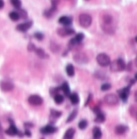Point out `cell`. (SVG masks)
<instances>
[{"mask_svg":"<svg viewBox=\"0 0 137 139\" xmlns=\"http://www.w3.org/2000/svg\"><path fill=\"white\" fill-rule=\"evenodd\" d=\"M101 28L102 30L108 34L113 35L116 31V27L114 24L113 17L109 14H105L101 18Z\"/></svg>","mask_w":137,"mask_h":139,"instance_id":"obj_1","label":"cell"},{"mask_svg":"<svg viewBox=\"0 0 137 139\" xmlns=\"http://www.w3.org/2000/svg\"><path fill=\"white\" fill-rule=\"evenodd\" d=\"M110 69L112 72H121L125 68V63L122 59H117L110 63Z\"/></svg>","mask_w":137,"mask_h":139,"instance_id":"obj_2","label":"cell"},{"mask_svg":"<svg viewBox=\"0 0 137 139\" xmlns=\"http://www.w3.org/2000/svg\"><path fill=\"white\" fill-rule=\"evenodd\" d=\"M92 23V18L88 14H81L79 16V23L83 28H88L91 26Z\"/></svg>","mask_w":137,"mask_h":139,"instance_id":"obj_3","label":"cell"},{"mask_svg":"<svg viewBox=\"0 0 137 139\" xmlns=\"http://www.w3.org/2000/svg\"><path fill=\"white\" fill-rule=\"evenodd\" d=\"M73 60L78 65H86L89 62V58L83 52H77L73 56Z\"/></svg>","mask_w":137,"mask_h":139,"instance_id":"obj_4","label":"cell"},{"mask_svg":"<svg viewBox=\"0 0 137 139\" xmlns=\"http://www.w3.org/2000/svg\"><path fill=\"white\" fill-rule=\"evenodd\" d=\"M96 61L99 64V65H100L101 67H107L109 66L110 65L111 59L105 53H99L96 56Z\"/></svg>","mask_w":137,"mask_h":139,"instance_id":"obj_5","label":"cell"},{"mask_svg":"<svg viewBox=\"0 0 137 139\" xmlns=\"http://www.w3.org/2000/svg\"><path fill=\"white\" fill-rule=\"evenodd\" d=\"M104 102L109 106H115L119 103V99L115 94H107L104 97Z\"/></svg>","mask_w":137,"mask_h":139,"instance_id":"obj_6","label":"cell"},{"mask_svg":"<svg viewBox=\"0 0 137 139\" xmlns=\"http://www.w3.org/2000/svg\"><path fill=\"white\" fill-rule=\"evenodd\" d=\"M75 33V30L70 28L69 27H64L57 29V34L61 37H66L68 35H71Z\"/></svg>","mask_w":137,"mask_h":139,"instance_id":"obj_7","label":"cell"},{"mask_svg":"<svg viewBox=\"0 0 137 139\" xmlns=\"http://www.w3.org/2000/svg\"><path fill=\"white\" fill-rule=\"evenodd\" d=\"M43 100L41 97H39V95H31L28 98V102L32 105H40L43 104Z\"/></svg>","mask_w":137,"mask_h":139,"instance_id":"obj_8","label":"cell"},{"mask_svg":"<svg viewBox=\"0 0 137 139\" xmlns=\"http://www.w3.org/2000/svg\"><path fill=\"white\" fill-rule=\"evenodd\" d=\"M0 88L3 92H10L14 88V84L9 81H2L0 82Z\"/></svg>","mask_w":137,"mask_h":139,"instance_id":"obj_9","label":"cell"},{"mask_svg":"<svg viewBox=\"0 0 137 139\" xmlns=\"http://www.w3.org/2000/svg\"><path fill=\"white\" fill-rule=\"evenodd\" d=\"M32 26V21H27L25 23H20L16 27V29L20 32H26Z\"/></svg>","mask_w":137,"mask_h":139,"instance_id":"obj_10","label":"cell"},{"mask_svg":"<svg viewBox=\"0 0 137 139\" xmlns=\"http://www.w3.org/2000/svg\"><path fill=\"white\" fill-rule=\"evenodd\" d=\"M58 22L62 24V25H64V27H69L70 25L72 23V19L69 16H66V15H64V16H61Z\"/></svg>","mask_w":137,"mask_h":139,"instance_id":"obj_11","label":"cell"},{"mask_svg":"<svg viewBox=\"0 0 137 139\" xmlns=\"http://www.w3.org/2000/svg\"><path fill=\"white\" fill-rule=\"evenodd\" d=\"M56 130H57V129L55 127V126L48 125H46L45 127H43L41 130V132L43 134H50V133H53L56 132Z\"/></svg>","mask_w":137,"mask_h":139,"instance_id":"obj_12","label":"cell"},{"mask_svg":"<svg viewBox=\"0 0 137 139\" xmlns=\"http://www.w3.org/2000/svg\"><path fill=\"white\" fill-rule=\"evenodd\" d=\"M128 130V127L126 125H117L116 129H115V132L116 134H119V135H121V134H123L125 133Z\"/></svg>","mask_w":137,"mask_h":139,"instance_id":"obj_13","label":"cell"},{"mask_svg":"<svg viewBox=\"0 0 137 139\" xmlns=\"http://www.w3.org/2000/svg\"><path fill=\"white\" fill-rule=\"evenodd\" d=\"M56 10H57V7H52L50 9L46 10L44 11L43 15H44V16H45L46 18H47V19L52 18V17L55 14Z\"/></svg>","mask_w":137,"mask_h":139,"instance_id":"obj_14","label":"cell"},{"mask_svg":"<svg viewBox=\"0 0 137 139\" xmlns=\"http://www.w3.org/2000/svg\"><path fill=\"white\" fill-rule=\"evenodd\" d=\"M119 97L123 100H126L128 97L129 95V88H124L122 90H120L119 92Z\"/></svg>","mask_w":137,"mask_h":139,"instance_id":"obj_15","label":"cell"},{"mask_svg":"<svg viewBox=\"0 0 137 139\" xmlns=\"http://www.w3.org/2000/svg\"><path fill=\"white\" fill-rule=\"evenodd\" d=\"M6 133L10 136H14V135H16L19 133V130L18 129L16 128V126L14 125L13 124H11L10 127L6 130Z\"/></svg>","mask_w":137,"mask_h":139,"instance_id":"obj_16","label":"cell"},{"mask_svg":"<svg viewBox=\"0 0 137 139\" xmlns=\"http://www.w3.org/2000/svg\"><path fill=\"white\" fill-rule=\"evenodd\" d=\"M35 52L36 55L41 59H45V58L48 57V55L45 52V51L43 48H35Z\"/></svg>","mask_w":137,"mask_h":139,"instance_id":"obj_17","label":"cell"},{"mask_svg":"<svg viewBox=\"0 0 137 139\" xmlns=\"http://www.w3.org/2000/svg\"><path fill=\"white\" fill-rule=\"evenodd\" d=\"M75 133H76V130L73 128H70L68 129L65 133H64V139H72L74 135H75Z\"/></svg>","mask_w":137,"mask_h":139,"instance_id":"obj_18","label":"cell"},{"mask_svg":"<svg viewBox=\"0 0 137 139\" xmlns=\"http://www.w3.org/2000/svg\"><path fill=\"white\" fill-rule=\"evenodd\" d=\"M50 48H51V51L53 52V53H58L60 49H61V47L55 42H51V44H50Z\"/></svg>","mask_w":137,"mask_h":139,"instance_id":"obj_19","label":"cell"},{"mask_svg":"<svg viewBox=\"0 0 137 139\" xmlns=\"http://www.w3.org/2000/svg\"><path fill=\"white\" fill-rule=\"evenodd\" d=\"M69 97H70V100H71V104L77 105L79 103V96H78V94L76 93H73L70 94Z\"/></svg>","mask_w":137,"mask_h":139,"instance_id":"obj_20","label":"cell"},{"mask_svg":"<svg viewBox=\"0 0 137 139\" xmlns=\"http://www.w3.org/2000/svg\"><path fill=\"white\" fill-rule=\"evenodd\" d=\"M61 89L63 90L64 93L66 96H70V94H71V89H70V87H69V85H68L67 83H66V82L64 83L63 85L61 86Z\"/></svg>","mask_w":137,"mask_h":139,"instance_id":"obj_21","label":"cell"},{"mask_svg":"<svg viewBox=\"0 0 137 139\" xmlns=\"http://www.w3.org/2000/svg\"><path fill=\"white\" fill-rule=\"evenodd\" d=\"M102 137V132L99 127H95L93 130V137L94 139H100Z\"/></svg>","mask_w":137,"mask_h":139,"instance_id":"obj_22","label":"cell"},{"mask_svg":"<svg viewBox=\"0 0 137 139\" xmlns=\"http://www.w3.org/2000/svg\"><path fill=\"white\" fill-rule=\"evenodd\" d=\"M66 72L69 77H73L75 75V68L72 65H68L66 67Z\"/></svg>","mask_w":137,"mask_h":139,"instance_id":"obj_23","label":"cell"},{"mask_svg":"<svg viewBox=\"0 0 137 139\" xmlns=\"http://www.w3.org/2000/svg\"><path fill=\"white\" fill-rule=\"evenodd\" d=\"M9 17H10V19L12 20V21H18L19 19H20V17H19V13L17 11H11L10 13L9 14Z\"/></svg>","mask_w":137,"mask_h":139,"instance_id":"obj_24","label":"cell"},{"mask_svg":"<svg viewBox=\"0 0 137 139\" xmlns=\"http://www.w3.org/2000/svg\"><path fill=\"white\" fill-rule=\"evenodd\" d=\"M54 99H55V101L57 105H60L64 102V96H62L60 94H56L55 95L54 97Z\"/></svg>","mask_w":137,"mask_h":139,"instance_id":"obj_25","label":"cell"},{"mask_svg":"<svg viewBox=\"0 0 137 139\" xmlns=\"http://www.w3.org/2000/svg\"><path fill=\"white\" fill-rule=\"evenodd\" d=\"M105 120V117L104 115V113L99 112L97 113V115H96V117H95V122H99V123H101L103 122Z\"/></svg>","mask_w":137,"mask_h":139,"instance_id":"obj_26","label":"cell"},{"mask_svg":"<svg viewBox=\"0 0 137 139\" xmlns=\"http://www.w3.org/2000/svg\"><path fill=\"white\" fill-rule=\"evenodd\" d=\"M11 5L13 6L14 7H15L16 9H20L22 3L20 0H10Z\"/></svg>","mask_w":137,"mask_h":139,"instance_id":"obj_27","label":"cell"},{"mask_svg":"<svg viewBox=\"0 0 137 139\" xmlns=\"http://www.w3.org/2000/svg\"><path fill=\"white\" fill-rule=\"evenodd\" d=\"M76 115H77V110L75 109V110H73V111L70 113V115H69L67 120V122H71V121H72L75 118H76Z\"/></svg>","mask_w":137,"mask_h":139,"instance_id":"obj_28","label":"cell"},{"mask_svg":"<svg viewBox=\"0 0 137 139\" xmlns=\"http://www.w3.org/2000/svg\"><path fill=\"white\" fill-rule=\"evenodd\" d=\"M74 39H75V40H76L78 44H80V43L83 41V40L84 39V34L79 32V33H78V34L76 35V37H75Z\"/></svg>","mask_w":137,"mask_h":139,"instance_id":"obj_29","label":"cell"},{"mask_svg":"<svg viewBox=\"0 0 137 139\" xmlns=\"http://www.w3.org/2000/svg\"><path fill=\"white\" fill-rule=\"evenodd\" d=\"M95 77L99 79H101V80H105V79H107V76L104 73V72H95Z\"/></svg>","mask_w":137,"mask_h":139,"instance_id":"obj_30","label":"cell"},{"mask_svg":"<svg viewBox=\"0 0 137 139\" xmlns=\"http://www.w3.org/2000/svg\"><path fill=\"white\" fill-rule=\"evenodd\" d=\"M18 13H19V15L20 18L25 19H27V13L26 12V10H22V9H19V11H18Z\"/></svg>","mask_w":137,"mask_h":139,"instance_id":"obj_31","label":"cell"},{"mask_svg":"<svg viewBox=\"0 0 137 139\" xmlns=\"http://www.w3.org/2000/svg\"><path fill=\"white\" fill-rule=\"evenodd\" d=\"M78 126L80 130H84L87 126H88V121H87L86 120H82L79 122Z\"/></svg>","mask_w":137,"mask_h":139,"instance_id":"obj_32","label":"cell"},{"mask_svg":"<svg viewBox=\"0 0 137 139\" xmlns=\"http://www.w3.org/2000/svg\"><path fill=\"white\" fill-rule=\"evenodd\" d=\"M34 36H35V39H36L37 40H39V41L43 40V38H44L43 34L41 33V32H35V35H34Z\"/></svg>","mask_w":137,"mask_h":139,"instance_id":"obj_33","label":"cell"},{"mask_svg":"<svg viewBox=\"0 0 137 139\" xmlns=\"http://www.w3.org/2000/svg\"><path fill=\"white\" fill-rule=\"evenodd\" d=\"M111 87V85L109 83H104L101 86V90L102 91H107V90L110 89Z\"/></svg>","mask_w":137,"mask_h":139,"instance_id":"obj_34","label":"cell"},{"mask_svg":"<svg viewBox=\"0 0 137 139\" xmlns=\"http://www.w3.org/2000/svg\"><path fill=\"white\" fill-rule=\"evenodd\" d=\"M62 114V113L61 112H59V111H56V110H52L51 111V115L52 117H60Z\"/></svg>","mask_w":137,"mask_h":139,"instance_id":"obj_35","label":"cell"},{"mask_svg":"<svg viewBox=\"0 0 137 139\" xmlns=\"http://www.w3.org/2000/svg\"><path fill=\"white\" fill-rule=\"evenodd\" d=\"M59 3V0H52V7H57Z\"/></svg>","mask_w":137,"mask_h":139,"instance_id":"obj_36","label":"cell"},{"mask_svg":"<svg viewBox=\"0 0 137 139\" xmlns=\"http://www.w3.org/2000/svg\"><path fill=\"white\" fill-rule=\"evenodd\" d=\"M27 48H28L29 51H33V50H35V47L32 44H30Z\"/></svg>","mask_w":137,"mask_h":139,"instance_id":"obj_37","label":"cell"},{"mask_svg":"<svg viewBox=\"0 0 137 139\" xmlns=\"http://www.w3.org/2000/svg\"><path fill=\"white\" fill-rule=\"evenodd\" d=\"M4 7V1L3 0H0V9H3Z\"/></svg>","mask_w":137,"mask_h":139,"instance_id":"obj_38","label":"cell"},{"mask_svg":"<svg viewBox=\"0 0 137 139\" xmlns=\"http://www.w3.org/2000/svg\"><path fill=\"white\" fill-rule=\"evenodd\" d=\"M25 133H26V135L27 136H28V137H31V132L29 131V130H26V131H25Z\"/></svg>","mask_w":137,"mask_h":139,"instance_id":"obj_39","label":"cell"},{"mask_svg":"<svg viewBox=\"0 0 137 139\" xmlns=\"http://www.w3.org/2000/svg\"><path fill=\"white\" fill-rule=\"evenodd\" d=\"M2 132V125H1V123H0V133Z\"/></svg>","mask_w":137,"mask_h":139,"instance_id":"obj_40","label":"cell"},{"mask_svg":"<svg viewBox=\"0 0 137 139\" xmlns=\"http://www.w3.org/2000/svg\"><path fill=\"white\" fill-rule=\"evenodd\" d=\"M86 1H89V0H86Z\"/></svg>","mask_w":137,"mask_h":139,"instance_id":"obj_41","label":"cell"},{"mask_svg":"<svg viewBox=\"0 0 137 139\" xmlns=\"http://www.w3.org/2000/svg\"><path fill=\"white\" fill-rule=\"evenodd\" d=\"M42 139H43V138H42Z\"/></svg>","mask_w":137,"mask_h":139,"instance_id":"obj_42","label":"cell"}]
</instances>
